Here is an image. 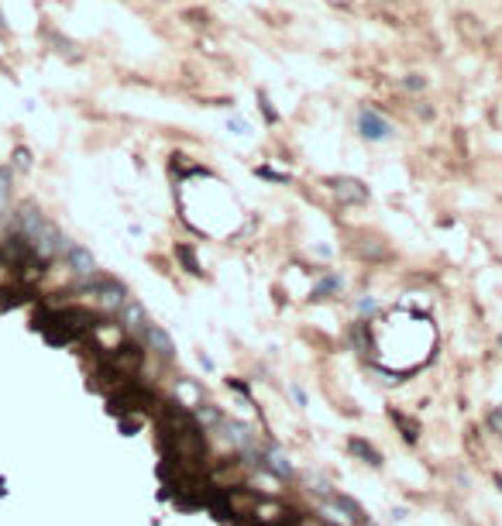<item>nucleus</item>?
<instances>
[{
    "label": "nucleus",
    "mask_w": 502,
    "mask_h": 526,
    "mask_svg": "<svg viewBox=\"0 0 502 526\" xmlns=\"http://www.w3.org/2000/svg\"><path fill=\"white\" fill-rule=\"evenodd\" d=\"M0 35H7V21H3V10H0Z\"/></svg>",
    "instance_id": "obj_20"
},
{
    "label": "nucleus",
    "mask_w": 502,
    "mask_h": 526,
    "mask_svg": "<svg viewBox=\"0 0 502 526\" xmlns=\"http://www.w3.org/2000/svg\"><path fill=\"white\" fill-rule=\"evenodd\" d=\"M196 420H200V423H207V427H213V430H217V427L224 423V413H220L217 406L200 403V406H196Z\"/></svg>",
    "instance_id": "obj_11"
},
{
    "label": "nucleus",
    "mask_w": 502,
    "mask_h": 526,
    "mask_svg": "<svg viewBox=\"0 0 502 526\" xmlns=\"http://www.w3.org/2000/svg\"><path fill=\"white\" fill-rule=\"evenodd\" d=\"M358 134L365 141H389L392 138V124L385 121L375 107H361L358 111Z\"/></svg>",
    "instance_id": "obj_2"
},
{
    "label": "nucleus",
    "mask_w": 502,
    "mask_h": 526,
    "mask_svg": "<svg viewBox=\"0 0 502 526\" xmlns=\"http://www.w3.org/2000/svg\"><path fill=\"white\" fill-rule=\"evenodd\" d=\"M175 255H179V258H182V265H186V269H189V272H193V276H200V272H203V269H200V262H196V255H193V248H189V244H179V248H175Z\"/></svg>",
    "instance_id": "obj_13"
},
{
    "label": "nucleus",
    "mask_w": 502,
    "mask_h": 526,
    "mask_svg": "<svg viewBox=\"0 0 502 526\" xmlns=\"http://www.w3.org/2000/svg\"><path fill=\"white\" fill-rule=\"evenodd\" d=\"M331 186H334L337 200L340 203H368V186L361 183V179H351V176H340V179H331Z\"/></svg>",
    "instance_id": "obj_5"
},
{
    "label": "nucleus",
    "mask_w": 502,
    "mask_h": 526,
    "mask_svg": "<svg viewBox=\"0 0 502 526\" xmlns=\"http://www.w3.org/2000/svg\"><path fill=\"white\" fill-rule=\"evenodd\" d=\"M489 430H492V434H499V437H502V406H496V409L489 413Z\"/></svg>",
    "instance_id": "obj_17"
},
{
    "label": "nucleus",
    "mask_w": 502,
    "mask_h": 526,
    "mask_svg": "<svg viewBox=\"0 0 502 526\" xmlns=\"http://www.w3.org/2000/svg\"><path fill=\"white\" fill-rule=\"evenodd\" d=\"M14 165H17V169H31V152H28V148H17V152H14Z\"/></svg>",
    "instance_id": "obj_18"
},
{
    "label": "nucleus",
    "mask_w": 502,
    "mask_h": 526,
    "mask_svg": "<svg viewBox=\"0 0 502 526\" xmlns=\"http://www.w3.org/2000/svg\"><path fill=\"white\" fill-rule=\"evenodd\" d=\"M347 450H351V454H358V457H361L365 464H372V468H382V454H378L372 444H365L361 437H351V441H347Z\"/></svg>",
    "instance_id": "obj_10"
},
{
    "label": "nucleus",
    "mask_w": 502,
    "mask_h": 526,
    "mask_svg": "<svg viewBox=\"0 0 502 526\" xmlns=\"http://www.w3.org/2000/svg\"><path fill=\"white\" fill-rule=\"evenodd\" d=\"M261 468L272 471L275 478H296V468H293V461H289V454L275 444H268L261 450Z\"/></svg>",
    "instance_id": "obj_4"
},
{
    "label": "nucleus",
    "mask_w": 502,
    "mask_h": 526,
    "mask_svg": "<svg viewBox=\"0 0 502 526\" xmlns=\"http://www.w3.org/2000/svg\"><path fill=\"white\" fill-rule=\"evenodd\" d=\"M289 392L296 396V403H299V406H306V392H303L299 385H289Z\"/></svg>",
    "instance_id": "obj_19"
},
{
    "label": "nucleus",
    "mask_w": 502,
    "mask_h": 526,
    "mask_svg": "<svg viewBox=\"0 0 502 526\" xmlns=\"http://www.w3.org/2000/svg\"><path fill=\"white\" fill-rule=\"evenodd\" d=\"M66 262H69V269H73L76 276H96V258H93L86 248H80V244H69Z\"/></svg>",
    "instance_id": "obj_8"
},
{
    "label": "nucleus",
    "mask_w": 502,
    "mask_h": 526,
    "mask_svg": "<svg viewBox=\"0 0 502 526\" xmlns=\"http://www.w3.org/2000/svg\"><path fill=\"white\" fill-rule=\"evenodd\" d=\"M14 176H10V169H0V210H7V203H10V193H14Z\"/></svg>",
    "instance_id": "obj_12"
},
{
    "label": "nucleus",
    "mask_w": 502,
    "mask_h": 526,
    "mask_svg": "<svg viewBox=\"0 0 502 526\" xmlns=\"http://www.w3.org/2000/svg\"><path fill=\"white\" fill-rule=\"evenodd\" d=\"M368 526H375V523H368Z\"/></svg>",
    "instance_id": "obj_21"
},
{
    "label": "nucleus",
    "mask_w": 502,
    "mask_h": 526,
    "mask_svg": "<svg viewBox=\"0 0 502 526\" xmlns=\"http://www.w3.org/2000/svg\"><path fill=\"white\" fill-rule=\"evenodd\" d=\"M340 289H344V279H340L337 272H324V276L313 283L310 296H313V299H331V296H340Z\"/></svg>",
    "instance_id": "obj_9"
},
{
    "label": "nucleus",
    "mask_w": 502,
    "mask_h": 526,
    "mask_svg": "<svg viewBox=\"0 0 502 526\" xmlns=\"http://www.w3.org/2000/svg\"><path fill=\"white\" fill-rule=\"evenodd\" d=\"M258 107H261V114H265V121H268V124L279 121V111L268 104V93H258Z\"/></svg>",
    "instance_id": "obj_14"
},
{
    "label": "nucleus",
    "mask_w": 502,
    "mask_h": 526,
    "mask_svg": "<svg viewBox=\"0 0 502 526\" xmlns=\"http://www.w3.org/2000/svg\"><path fill=\"white\" fill-rule=\"evenodd\" d=\"M141 337H145V348H148V351H155L159 358H172V355H175V344H172V337H168V334L159 324H152V320H148V327L141 330Z\"/></svg>",
    "instance_id": "obj_6"
},
{
    "label": "nucleus",
    "mask_w": 502,
    "mask_h": 526,
    "mask_svg": "<svg viewBox=\"0 0 502 526\" xmlns=\"http://www.w3.org/2000/svg\"><path fill=\"white\" fill-rule=\"evenodd\" d=\"M217 430L224 434V441H227V444L234 447V450H241V454H245V450H251V447L258 444L254 430H251V427H245L241 420H227V416H224V423H220Z\"/></svg>",
    "instance_id": "obj_3"
},
{
    "label": "nucleus",
    "mask_w": 502,
    "mask_h": 526,
    "mask_svg": "<svg viewBox=\"0 0 502 526\" xmlns=\"http://www.w3.org/2000/svg\"><path fill=\"white\" fill-rule=\"evenodd\" d=\"M80 289H83V292H89V296H93V299H96L103 310H114V313H117V310L127 303L124 283H117V279H110V276H100V272H96V276H89V279H86Z\"/></svg>",
    "instance_id": "obj_1"
},
{
    "label": "nucleus",
    "mask_w": 502,
    "mask_h": 526,
    "mask_svg": "<svg viewBox=\"0 0 502 526\" xmlns=\"http://www.w3.org/2000/svg\"><path fill=\"white\" fill-rule=\"evenodd\" d=\"M378 310H382V306H378V299H372V296H361V299H358V313H361V317H375Z\"/></svg>",
    "instance_id": "obj_15"
},
{
    "label": "nucleus",
    "mask_w": 502,
    "mask_h": 526,
    "mask_svg": "<svg viewBox=\"0 0 502 526\" xmlns=\"http://www.w3.org/2000/svg\"><path fill=\"white\" fill-rule=\"evenodd\" d=\"M423 86H426V80H423L419 73H410V76L403 80V90H410V93H419Z\"/></svg>",
    "instance_id": "obj_16"
},
{
    "label": "nucleus",
    "mask_w": 502,
    "mask_h": 526,
    "mask_svg": "<svg viewBox=\"0 0 502 526\" xmlns=\"http://www.w3.org/2000/svg\"><path fill=\"white\" fill-rule=\"evenodd\" d=\"M499 344H502V337H499Z\"/></svg>",
    "instance_id": "obj_22"
},
{
    "label": "nucleus",
    "mask_w": 502,
    "mask_h": 526,
    "mask_svg": "<svg viewBox=\"0 0 502 526\" xmlns=\"http://www.w3.org/2000/svg\"><path fill=\"white\" fill-rule=\"evenodd\" d=\"M117 320H121V327H124L127 334H141L145 327H148V317H145V306L138 303V299H131L127 296V303L117 310Z\"/></svg>",
    "instance_id": "obj_7"
}]
</instances>
